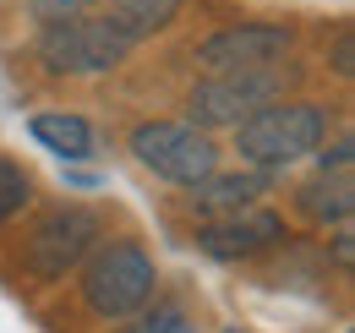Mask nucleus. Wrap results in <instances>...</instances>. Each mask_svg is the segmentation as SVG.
<instances>
[{
	"mask_svg": "<svg viewBox=\"0 0 355 333\" xmlns=\"http://www.w3.org/2000/svg\"><path fill=\"white\" fill-rule=\"evenodd\" d=\"M284 93V77L273 66H252V71H208V83L186 93V115L191 126H241L252 110H263L268 99Z\"/></svg>",
	"mask_w": 355,
	"mask_h": 333,
	"instance_id": "5",
	"label": "nucleus"
},
{
	"mask_svg": "<svg viewBox=\"0 0 355 333\" xmlns=\"http://www.w3.org/2000/svg\"><path fill=\"white\" fill-rule=\"evenodd\" d=\"M230 333H235V328H230Z\"/></svg>",
	"mask_w": 355,
	"mask_h": 333,
	"instance_id": "19",
	"label": "nucleus"
},
{
	"mask_svg": "<svg viewBox=\"0 0 355 333\" xmlns=\"http://www.w3.org/2000/svg\"><path fill=\"white\" fill-rule=\"evenodd\" d=\"M295 33L284 22H241V28H219L214 39L197 44V66L202 71H252V66H273Z\"/></svg>",
	"mask_w": 355,
	"mask_h": 333,
	"instance_id": "7",
	"label": "nucleus"
},
{
	"mask_svg": "<svg viewBox=\"0 0 355 333\" xmlns=\"http://www.w3.org/2000/svg\"><path fill=\"white\" fill-rule=\"evenodd\" d=\"M28 197H33L28 169L11 164V159H0V224H6V219H17V213L28 208Z\"/></svg>",
	"mask_w": 355,
	"mask_h": 333,
	"instance_id": "13",
	"label": "nucleus"
},
{
	"mask_svg": "<svg viewBox=\"0 0 355 333\" xmlns=\"http://www.w3.org/2000/svg\"><path fill=\"white\" fill-rule=\"evenodd\" d=\"M83 6H88V0H39L33 11H39L44 22H60V17H83Z\"/></svg>",
	"mask_w": 355,
	"mask_h": 333,
	"instance_id": "15",
	"label": "nucleus"
},
{
	"mask_svg": "<svg viewBox=\"0 0 355 333\" xmlns=\"http://www.w3.org/2000/svg\"><path fill=\"white\" fill-rule=\"evenodd\" d=\"M295 208L306 213L311 224H345L355 213V186L345 169H317V180H306L295 191Z\"/></svg>",
	"mask_w": 355,
	"mask_h": 333,
	"instance_id": "10",
	"label": "nucleus"
},
{
	"mask_svg": "<svg viewBox=\"0 0 355 333\" xmlns=\"http://www.w3.org/2000/svg\"><path fill=\"white\" fill-rule=\"evenodd\" d=\"M28 131H33V142H44L49 153H60V159H93V126L83 115L49 110V115H33Z\"/></svg>",
	"mask_w": 355,
	"mask_h": 333,
	"instance_id": "11",
	"label": "nucleus"
},
{
	"mask_svg": "<svg viewBox=\"0 0 355 333\" xmlns=\"http://www.w3.org/2000/svg\"><path fill=\"white\" fill-rule=\"evenodd\" d=\"M98 235H104L98 213L66 203V208L44 213V219L33 224V235H28V246H22V262H28L33 279H66V273L93 251Z\"/></svg>",
	"mask_w": 355,
	"mask_h": 333,
	"instance_id": "6",
	"label": "nucleus"
},
{
	"mask_svg": "<svg viewBox=\"0 0 355 333\" xmlns=\"http://www.w3.org/2000/svg\"><path fill=\"white\" fill-rule=\"evenodd\" d=\"M126 333H197V328H191V317H186L180 306H159L153 317H142V323L126 328Z\"/></svg>",
	"mask_w": 355,
	"mask_h": 333,
	"instance_id": "14",
	"label": "nucleus"
},
{
	"mask_svg": "<svg viewBox=\"0 0 355 333\" xmlns=\"http://www.w3.org/2000/svg\"><path fill=\"white\" fill-rule=\"evenodd\" d=\"M132 153L142 169H153L170 186H197L219 169V148L186 121H142L132 131Z\"/></svg>",
	"mask_w": 355,
	"mask_h": 333,
	"instance_id": "4",
	"label": "nucleus"
},
{
	"mask_svg": "<svg viewBox=\"0 0 355 333\" xmlns=\"http://www.w3.org/2000/svg\"><path fill=\"white\" fill-rule=\"evenodd\" d=\"M273 241H284V219L273 208H235V213H219V219H208L202 230H197V246L208 251V257H219V262H235V257H257L268 251Z\"/></svg>",
	"mask_w": 355,
	"mask_h": 333,
	"instance_id": "8",
	"label": "nucleus"
},
{
	"mask_svg": "<svg viewBox=\"0 0 355 333\" xmlns=\"http://www.w3.org/2000/svg\"><path fill=\"white\" fill-rule=\"evenodd\" d=\"M273 191V169H235V175H208V180H197L191 186V208L208 213V219H219V213H235V208H252L257 197Z\"/></svg>",
	"mask_w": 355,
	"mask_h": 333,
	"instance_id": "9",
	"label": "nucleus"
},
{
	"mask_svg": "<svg viewBox=\"0 0 355 333\" xmlns=\"http://www.w3.org/2000/svg\"><path fill=\"white\" fill-rule=\"evenodd\" d=\"M180 0H115V11H110V22L126 33V39H153V33H164L170 22H175Z\"/></svg>",
	"mask_w": 355,
	"mask_h": 333,
	"instance_id": "12",
	"label": "nucleus"
},
{
	"mask_svg": "<svg viewBox=\"0 0 355 333\" xmlns=\"http://www.w3.org/2000/svg\"><path fill=\"white\" fill-rule=\"evenodd\" d=\"M350 55H355V49H350V33H339V44H334V71H339V77H350V71H355Z\"/></svg>",
	"mask_w": 355,
	"mask_h": 333,
	"instance_id": "17",
	"label": "nucleus"
},
{
	"mask_svg": "<svg viewBox=\"0 0 355 333\" xmlns=\"http://www.w3.org/2000/svg\"><path fill=\"white\" fill-rule=\"evenodd\" d=\"M355 235L350 230H339V235H334V257H339V268H350V257H355V246H350Z\"/></svg>",
	"mask_w": 355,
	"mask_h": 333,
	"instance_id": "18",
	"label": "nucleus"
},
{
	"mask_svg": "<svg viewBox=\"0 0 355 333\" xmlns=\"http://www.w3.org/2000/svg\"><path fill=\"white\" fill-rule=\"evenodd\" d=\"M153 284H159L153 257L137 246V241H115V246H104L88 262V273H83V300H88L93 317L121 323V317H132V311H142V306L153 300Z\"/></svg>",
	"mask_w": 355,
	"mask_h": 333,
	"instance_id": "2",
	"label": "nucleus"
},
{
	"mask_svg": "<svg viewBox=\"0 0 355 333\" xmlns=\"http://www.w3.org/2000/svg\"><path fill=\"white\" fill-rule=\"evenodd\" d=\"M322 131H328L322 104L268 99L263 110H252L246 121L235 126V148H241L246 164H257V169H284V164H295V159H306V153H317Z\"/></svg>",
	"mask_w": 355,
	"mask_h": 333,
	"instance_id": "1",
	"label": "nucleus"
},
{
	"mask_svg": "<svg viewBox=\"0 0 355 333\" xmlns=\"http://www.w3.org/2000/svg\"><path fill=\"white\" fill-rule=\"evenodd\" d=\"M350 153H355V142H350V137H339L328 153H317V169H350Z\"/></svg>",
	"mask_w": 355,
	"mask_h": 333,
	"instance_id": "16",
	"label": "nucleus"
},
{
	"mask_svg": "<svg viewBox=\"0 0 355 333\" xmlns=\"http://www.w3.org/2000/svg\"><path fill=\"white\" fill-rule=\"evenodd\" d=\"M132 55V39L110 17H60L39 33V60L55 77H98Z\"/></svg>",
	"mask_w": 355,
	"mask_h": 333,
	"instance_id": "3",
	"label": "nucleus"
}]
</instances>
